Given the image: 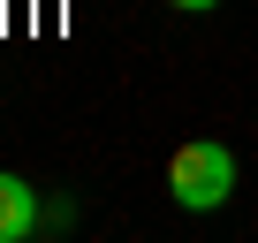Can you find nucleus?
I'll return each instance as SVG.
<instances>
[{"label":"nucleus","instance_id":"f257e3e1","mask_svg":"<svg viewBox=\"0 0 258 243\" xmlns=\"http://www.w3.org/2000/svg\"><path fill=\"white\" fill-rule=\"evenodd\" d=\"M167 198H175L182 213H220V205L235 198V152H228L220 137L175 145V160H167Z\"/></svg>","mask_w":258,"mask_h":243},{"label":"nucleus","instance_id":"7ed1b4c3","mask_svg":"<svg viewBox=\"0 0 258 243\" xmlns=\"http://www.w3.org/2000/svg\"><path fill=\"white\" fill-rule=\"evenodd\" d=\"M167 8H182V16H205V8H220V0H167Z\"/></svg>","mask_w":258,"mask_h":243},{"label":"nucleus","instance_id":"f03ea898","mask_svg":"<svg viewBox=\"0 0 258 243\" xmlns=\"http://www.w3.org/2000/svg\"><path fill=\"white\" fill-rule=\"evenodd\" d=\"M38 235V190L23 175H0V243H31Z\"/></svg>","mask_w":258,"mask_h":243}]
</instances>
